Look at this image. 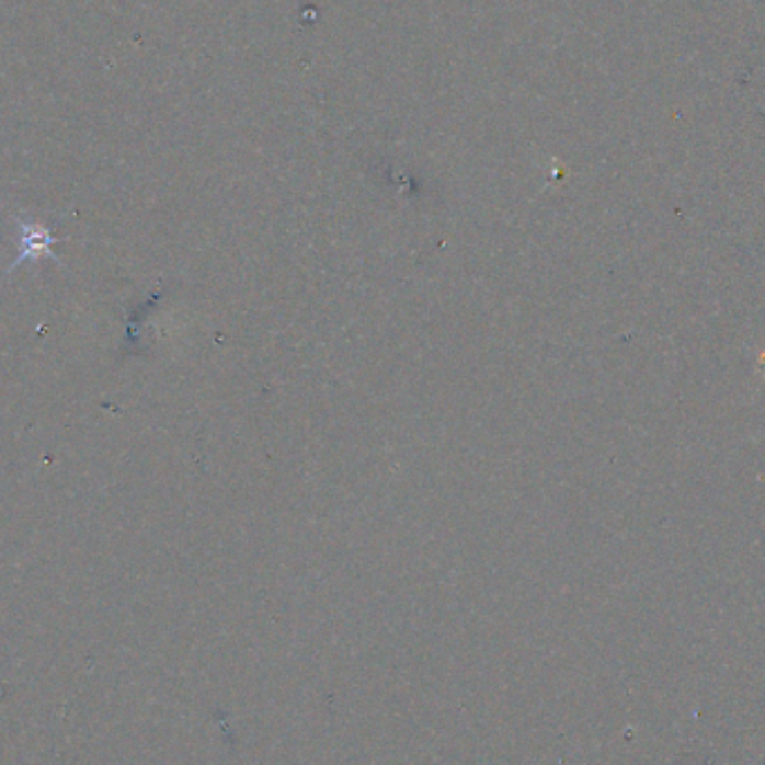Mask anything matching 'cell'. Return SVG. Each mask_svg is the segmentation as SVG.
<instances>
[{
	"instance_id": "cell-1",
	"label": "cell",
	"mask_w": 765,
	"mask_h": 765,
	"mask_svg": "<svg viewBox=\"0 0 765 765\" xmlns=\"http://www.w3.org/2000/svg\"><path fill=\"white\" fill-rule=\"evenodd\" d=\"M14 225L19 229L21 249H19V255L14 258V262L8 266V273H12L16 266L32 262V260H38V258H49L57 264H61L59 258L54 255V251H52L54 244H57L59 240L54 238V233L47 227L32 222V220H23V217H14Z\"/></svg>"
}]
</instances>
